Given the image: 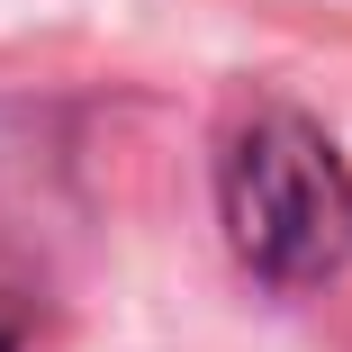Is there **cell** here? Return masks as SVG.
Segmentation results:
<instances>
[{
	"mask_svg": "<svg viewBox=\"0 0 352 352\" xmlns=\"http://www.w3.org/2000/svg\"><path fill=\"white\" fill-rule=\"evenodd\" d=\"M217 226L271 289H316L352 262V172L298 109H253L217 145Z\"/></svg>",
	"mask_w": 352,
	"mask_h": 352,
	"instance_id": "1",
	"label": "cell"
},
{
	"mask_svg": "<svg viewBox=\"0 0 352 352\" xmlns=\"http://www.w3.org/2000/svg\"><path fill=\"white\" fill-rule=\"evenodd\" d=\"M0 352H19V334H10V325H0Z\"/></svg>",
	"mask_w": 352,
	"mask_h": 352,
	"instance_id": "2",
	"label": "cell"
}]
</instances>
